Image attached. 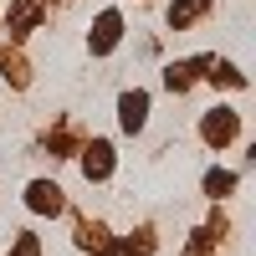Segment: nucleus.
Returning a JSON list of instances; mask_svg holds the SVG:
<instances>
[{"label": "nucleus", "mask_w": 256, "mask_h": 256, "mask_svg": "<svg viewBox=\"0 0 256 256\" xmlns=\"http://www.w3.org/2000/svg\"><path fill=\"white\" fill-rule=\"evenodd\" d=\"M236 134H241V118H236V108H210V113L200 118V138H205V144H216V148H226Z\"/></svg>", "instance_id": "nucleus-1"}, {"label": "nucleus", "mask_w": 256, "mask_h": 256, "mask_svg": "<svg viewBox=\"0 0 256 256\" xmlns=\"http://www.w3.org/2000/svg\"><path fill=\"white\" fill-rule=\"evenodd\" d=\"M118 123H123V134H138V128L148 123V92L144 88H134V92L118 98Z\"/></svg>", "instance_id": "nucleus-2"}, {"label": "nucleus", "mask_w": 256, "mask_h": 256, "mask_svg": "<svg viewBox=\"0 0 256 256\" xmlns=\"http://www.w3.org/2000/svg\"><path fill=\"white\" fill-rule=\"evenodd\" d=\"M118 36H123V16H118V10H102V16L92 20V36H88V46L102 56V52H113V46H118Z\"/></svg>", "instance_id": "nucleus-3"}, {"label": "nucleus", "mask_w": 256, "mask_h": 256, "mask_svg": "<svg viewBox=\"0 0 256 256\" xmlns=\"http://www.w3.org/2000/svg\"><path fill=\"white\" fill-rule=\"evenodd\" d=\"M26 205L36 210V216H56V210H62V184L31 180V184H26Z\"/></svg>", "instance_id": "nucleus-4"}, {"label": "nucleus", "mask_w": 256, "mask_h": 256, "mask_svg": "<svg viewBox=\"0 0 256 256\" xmlns=\"http://www.w3.org/2000/svg\"><path fill=\"white\" fill-rule=\"evenodd\" d=\"M82 174H88V180H108L113 174V148L102 144V138L82 148Z\"/></svg>", "instance_id": "nucleus-5"}, {"label": "nucleus", "mask_w": 256, "mask_h": 256, "mask_svg": "<svg viewBox=\"0 0 256 256\" xmlns=\"http://www.w3.org/2000/svg\"><path fill=\"white\" fill-rule=\"evenodd\" d=\"M205 10H210V0H174V6H169V26H174V31H184L190 20H195V16H205Z\"/></svg>", "instance_id": "nucleus-6"}, {"label": "nucleus", "mask_w": 256, "mask_h": 256, "mask_svg": "<svg viewBox=\"0 0 256 256\" xmlns=\"http://www.w3.org/2000/svg\"><path fill=\"white\" fill-rule=\"evenodd\" d=\"M230 190H236V174H230V169H210L205 174V195L210 200H226Z\"/></svg>", "instance_id": "nucleus-7"}]
</instances>
